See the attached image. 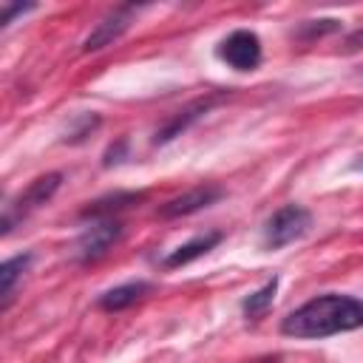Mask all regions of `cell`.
<instances>
[{"label":"cell","mask_w":363,"mask_h":363,"mask_svg":"<svg viewBox=\"0 0 363 363\" xmlns=\"http://www.w3.org/2000/svg\"><path fill=\"white\" fill-rule=\"evenodd\" d=\"M363 326V301L354 295L323 292L298 309H292L281 320V335L295 340H323L340 332H352Z\"/></svg>","instance_id":"1"},{"label":"cell","mask_w":363,"mask_h":363,"mask_svg":"<svg viewBox=\"0 0 363 363\" xmlns=\"http://www.w3.org/2000/svg\"><path fill=\"white\" fill-rule=\"evenodd\" d=\"M60 184H62V173H60V170L43 173V176H37L34 182H28V187L20 190V193L6 204V210H3V221H0L3 235H9L17 221L28 218L34 210H40L43 204H48V201L54 199V193L60 190Z\"/></svg>","instance_id":"2"},{"label":"cell","mask_w":363,"mask_h":363,"mask_svg":"<svg viewBox=\"0 0 363 363\" xmlns=\"http://www.w3.org/2000/svg\"><path fill=\"white\" fill-rule=\"evenodd\" d=\"M309 227H312V213H309L303 204L289 201V204L278 207V210L267 218L261 244H264V250H281V247H286V244L303 238V235L309 233Z\"/></svg>","instance_id":"3"},{"label":"cell","mask_w":363,"mask_h":363,"mask_svg":"<svg viewBox=\"0 0 363 363\" xmlns=\"http://www.w3.org/2000/svg\"><path fill=\"white\" fill-rule=\"evenodd\" d=\"M227 99V91H210V94H204V96H196V99H190L187 105H182L179 111H173L159 128H156V133H153V145H167V142H173L176 136H182L193 122H199L204 113H210L218 102H224Z\"/></svg>","instance_id":"4"},{"label":"cell","mask_w":363,"mask_h":363,"mask_svg":"<svg viewBox=\"0 0 363 363\" xmlns=\"http://www.w3.org/2000/svg\"><path fill=\"white\" fill-rule=\"evenodd\" d=\"M216 57L235 71H255L264 57L261 37L250 28H235L216 45Z\"/></svg>","instance_id":"5"},{"label":"cell","mask_w":363,"mask_h":363,"mask_svg":"<svg viewBox=\"0 0 363 363\" xmlns=\"http://www.w3.org/2000/svg\"><path fill=\"white\" fill-rule=\"evenodd\" d=\"M122 230H125V227H122L119 218H99V221H91V224L79 233V238H77V244H74L77 261H79V264H91V261L102 258V255L119 241Z\"/></svg>","instance_id":"6"},{"label":"cell","mask_w":363,"mask_h":363,"mask_svg":"<svg viewBox=\"0 0 363 363\" xmlns=\"http://www.w3.org/2000/svg\"><path fill=\"white\" fill-rule=\"evenodd\" d=\"M221 196H224V187H221V184L204 182V184H196V187L184 190L182 196L164 201V204L156 210V216H159V218H167V221H170V218H184V216H193V213H199V210L216 204Z\"/></svg>","instance_id":"7"},{"label":"cell","mask_w":363,"mask_h":363,"mask_svg":"<svg viewBox=\"0 0 363 363\" xmlns=\"http://www.w3.org/2000/svg\"><path fill=\"white\" fill-rule=\"evenodd\" d=\"M139 11V6H133V3H122V6H113L96 26H94V31L85 37V43H82V51L85 54H91V51H99V48H105V45H111L113 40H119L125 31H128V26H130V20H133V14Z\"/></svg>","instance_id":"8"},{"label":"cell","mask_w":363,"mask_h":363,"mask_svg":"<svg viewBox=\"0 0 363 363\" xmlns=\"http://www.w3.org/2000/svg\"><path fill=\"white\" fill-rule=\"evenodd\" d=\"M221 238H224V233H221V230H204V233L193 235L190 241L179 244L176 250H170V252L162 258V267H164V269L187 267V264H193L196 258H201V255H207L210 250H216V247L221 244Z\"/></svg>","instance_id":"9"},{"label":"cell","mask_w":363,"mask_h":363,"mask_svg":"<svg viewBox=\"0 0 363 363\" xmlns=\"http://www.w3.org/2000/svg\"><path fill=\"white\" fill-rule=\"evenodd\" d=\"M147 193L145 190H116V193H108V196H99L94 201H88L82 210H79V218L82 221H99V218H116V213L133 207L136 201H142Z\"/></svg>","instance_id":"10"},{"label":"cell","mask_w":363,"mask_h":363,"mask_svg":"<svg viewBox=\"0 0 363 363\" xmlns=\"http://www.w3.org/2000/svg\"><path fill=\"white\" fill-rule=\"evenodd\" d=\"M147 292H150V284H147V281H128V284H119V286L102 292V295L96 298V306H99L102 312H122V309L133 306V303H136L142 295H147Z\"/></svg>","instance_id":"11"},{"label":"cell","mask_w":363,"mask_h":363,"mask_svg":"<svg viewBox=\"0 0 363 363\" xmlns=\"http://www.w3.org/2000/svg\"><path fill=\"white\" fill-rule=\"evenodd\" d=\"M31 252H20V255H14V258H6L3 261V269H0V281H3V312L11 306V301H14V286H17V281L23 278V272L28 269V264H31Z\"/></svg>","instance_id":"12"},{"label":"cell","mask_w":363,"mask_h":363,"mask_svg":"<svg viewBox=\"0 0 363 363\" xmlns=\"http://www.w3.org/2000/svg\"><path fill=\"white\" fill-rule=\"evenodd\" d=\"M275 292H278V275H272L261 289H255L252 295H247V298L241 301V312H244L247 318L258 320V318H261V315H267V309L272 306Z\"/></svg>","instance_id":"13"},{"label":"cell","mask_w":363,"mask_h":363,"mask_svg":"<svg viewBox=\"0 0 363 363\" xmlns=\"http://www.w3.org/2000/svg\"><path fill=\"white\" fill-rule=\"evenodd\" d=\"M99 125H102L99 113H82V116H77V119H74V125L68 128V136H65V142L77 145V142H82L85 136H91V133H94Z\"/></svg>","instance_id":"14"},{"label":"cell","mask_w":363,"mask_h":363,"mask_svg":"<svg viewBox=\"0 0 363 363\" xmlns=\"http://www.w3.org/2000/svg\"><path fill=\"white\" fill-rule=\"evenodd\" d=\"M340 28V20H306L301 23V34L303 37H323Z\"/></svg>","instance_id":"15"},{"label":"cell","mask_w":363,"mask_h":363,"mask_svg":"<svg viewBox=\"0 0 363 363\" xmlns=\"http://www.w3.org/2000/svg\"><path fill=\"white\" fill-rule=\"evenodd\" d=\"M125 156H128V139H125V136H119L113 145H108V150H105V156H102V164H105V167L119 164Z\"/></svg>","instance_id":"16"},{"label":"cell","mask_w":363,"mask_h":363,"mask_svg":"<svg viewBox=\"0 0 363 363\" xmlns=\"http://www.w3.org/2000/svg\"><path fill=\"white\" fill-rule=\"evenodd\" d=\"M26 11H34V3H3V17H0L3 28L11 26L14 17H20V14H26Z\"/></svg>","instance_id":"17"},{"label":"cell","mask_w":363,"mask_h":363,"mask_svg":"<svg viewBox=\"0 0 363 363\" xmlns=\"http://www.w3.org/2000/svg\"><path fill=\"white\" fill-rule=\"evenodd\" d=\"M343 48H346V51H357V48H363V26L354 28V31L343 40Z\"/></svg>","instance_id":"18"},{"label":"cell","mask_w":363,"mask_h":363,"mask_svg":"<svg viewBox=\"0 0 363 363\" xmlns=\"http://www.w3.org/2000/svg\"><path fill=\"white\" fill-rule=\"evenodd\" d=\"M354 170H363V156H360V162H354Z\"/></svg>","instance_id":"19"}]
</instances>
